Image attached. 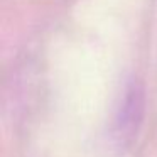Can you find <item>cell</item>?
I'll use <instances>...</instances> for the list:
<instances>
[{"label": "cell", "mask_w": 157, "mask_h": 157, "mask_svg": "<svg viewBox=\"0 0 157 157\" xmlns=\"http://www.w3.org/2000/svg\"><path fill=\"white\" fill-rule=\"evenodd\" d=\"M144 115V90L139 85H130L123 93L120 106L113 120V137L118 145H127L133 140Z\"/></svg>", "instance_id": "cell-1"}]
</instances>
